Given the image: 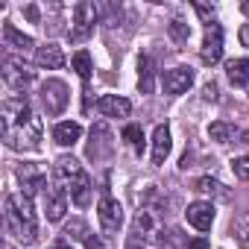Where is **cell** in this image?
Instances as JSON below:
<instances>
[{
    "instance_id": "cell-7",
    "label": "cell",
    "mask_w": 249,
    "mask_h": 249,
    "mask_svg": "<svg viewBox=\"0 0 249 249\" xmlns=\"http://www.w3.org/2000/svg\"><path fill=\"white\" fill-rule=\"evenodd\" d=\"M97 217H100V226H103L106 231H117V229L123 226V208H120V202L111 199L108 194L100 199V205H97Z\"/></svg>"
},
{
    "instance_id": "cell-36",
    "label": "cell",
    "mask_w": 249,
    "mask_h": 249,
    "mask_svg": "<svg viewBox=\"0 0 249 249\" xmlns=\"http://www.w3.org/2000/svg\"><path fill=\"white\" fill-rule=\"evenodd\" d=\"M243 144H249V129H246V132H243Z\"/></svg>"
},
{
    "instance_id": "cell-22",
    "label": "cell",
    "mask_w": 249,
    "mask_h": 249,
    "mask_svg": "<svg viewBox=\"0 0 249 249\" xmlns=\"http://www.w3.org/2000/svg\"><path fill=\"white\" fill-rule=\"evenodd\" d=\"M71 199H73L79 208H85V205L91 202V179H88V173H82V176L76 179V185L71 188Z\"/></svg>"
},
{
    "instance_id": "cell-6",
    "label": "cell",
    "mask_w": 249,
    "mask_h": 249,
    "mask_svg": "<svg viewBox=\"0 0 249 249\" xmlns=\"http://www.w3.org/2000/svg\"><path fill=\"white\" fill-rule=\"evenodd\" d=\"M85 170L79 167V161L73 159V156H62V159H56V164H53V179H56V185L62 188V191H68L71 194V188L76 185V179L82 176Z\"/></svg>"
},
{
    "instance_id": "cell-15",
    "label": "cell",
    "mask_w": 249,
    "mask_h": 249,
    "mask_svg": "<svg viewBox=\"0 0 249 249\" xmlns=\"http://www.w3.org/2000/svg\"><path fill=\"white\" fill-rule=\"evenodd\" d=\"M170 129L164 123H159L156 132H153V164H164V159L170 156Z\"/></svg>"
},
{
    "instance_id": "cell-16",
    "label": "cell",
    "mask_w": 249,
    "mask_h": 249,
    "mask_svg": "<svg viewBox=\"0 0 249 249\" xmlns=\"http://www.w3.org/2000/svg\"><path fill=\"white\" fill-rule=\"evenodd\" d=\"M36 65H38V68H47V71L62 68V65H65L62 47H59V44H44V47H38V50H36Z\"/></svg>"
},
{
    "instance_id": "cell-18",
    "label": "cell",
    "mask_w": 249,
    "mask_h": 249,
    "mask_svg": "<svg viewBox=\"0 0 249 249\" xmlns=\"http://www.w3.org/2000/svg\"><path fill=\"white\" fill-rule=\"evenodd\" d=\"M138 88H141V94H153V88H156V62L150 56L138 59Z\"/></svg>"
},
{
    "instance_id": "cell-10",
    "label": "cell",
    "mask_w": 249,
    "mask_h": 249,
    "mask_svg": "<svg viewBox=\"0 0 249 249\" xmlns=\"http://www.w3.org/2000/svg\"><path fill=\"white\" fill-rule=\"evenodd\" d=\"M18 179H21L27 196L38 194V191L47 185V173H44L41 167H36V164H21V167H18Z\"/></svg>"
},
{
    "instance_id": "cell-14",
    "label": "cell",
    "mask_w": 249,
    "mask_h": 249,
    "mask_svg": "<svg viewBox=\"0 0 249 249\" xmlns=\"http://www.w3.org/2000/svg\"><path fill=\"white\" fill-rule=\"evenodd\" d=\"M108 129L103 126V123H97V126H91V144H88V159H103L111 153V141H108Z\"/></svg>"
},
{
    "instance_id": "cell-33",
    "label": "cell",
    "mask_w": 249,
    "mask_h": 249,
    "mask_svg": "<svg viewBox=\"0 0 249 249\" xmlns=\"http://www.w3.org/2000/svg\"><path fill=\"white\" fill-rule=\"evenodd\" d=\"M188 249H208V240L205 237H199V240H191V246Z\"/></svg>"
},
{
    "instance_id": "cell-5",
    "label": "cell",
    "mask_w": 249,
    "mask_h": 249,
    "mask_svg": "<svg viewBox=\"0 0 249 249\" xmlns=\"http://www.w3.org/2000/svg\"><path fill=\"white\" fill-rule=\"evenodd\" d=\"M223 56V27L220 24H208L205 27V38H202V47H199V59L202 65H217Z\"/></svg>"
},
{
    "instance_id": "cell-20",
    "label": "cell",
    "mask_w": 249,
    "mask_h": 249,
    "mask_svg": "<svg viewBox=\"0 0 249 249\" xmlns=\"http://www.w3.org/2000/svg\"><path fill=\"white\" fill-rule=\"evenodd\" d=\"M226 73H229L231 85H246L249 82V59H231V62H226Z\"/></svg>"
},
{
    "instance_id": "cell-21",
    "label": "cell",
    "mask_w": 249,
    "mask_h": 249,
    "mask_svg": "<svg viewBox=\"0 0 249 249\" xmlns=\"http://www.w3.org/2000/svg\"><path fill=\"white\" fill-rule=\"evenodd\" d=\"M3 41H6V47H12V50H24V53L33 47V38H30V36H24V33H18L12 24H6V27H3Z\"/></svg>"
},
{
    "instance_id": "cell-35",
    "label": "cell",
    "mask_w": 249,
    "mask_h": 249,
    "mask_svg": "<svg viewBox=\"0 0 249 249\" xmlns=\"http://www.w3.org/2000/svg\"><path fill=\"white\" fill-rule=\"evenodd\" d=\"M243 41H246V44H249V27H246V30H243Z\"/></svg>"
},
{
    "instance_id": "cell-38",
    "label": "cell",
    "mask_w": 249,
    "mask_h": 249,
    "mask_svg": "<svg viewBox=\"0 0 249 249\" xmlns=\"http://www.w3.org/2000/svg\"><path fill=\"white\" fill-rule=\"evenodd\" d=\"M132 249H141V246H132Z\"/></svg>"
},
{
    "instance_id": "cell-19",
    "label": "cell",
    "mask_w": 249,
    "mask_h": 249,
    "mask_svg": "<svg viewBox=\"0 0 249 249\" xmlns=\"http://www.w3.org/2000/svg\"><path fill=\"white\" fill-rule=\"evenodd\" d=\"M65 194H68V191L53 188V194L47 196V220H50V223H59V220L65 217V211H68V199H65Z\"/></svg>"
},
{
    "instance_id": "cell-1",
    "label": "cell",
    "mask_w": 249,
    "mask_h": 249,
    "mask_svg": "<svg viewBox=\"0 0 249 249\" xmlns=\"http://www.w3.org/2000/svg\"><path fill=\"white\" fill-rule=\"evenodd\" d=\"M0 126H3V141L9 150L33 153L41 147V120L33 114V108L24 97H9L3 103Z\"/></svg>"
},
{
    "instance_id": "cell-2",
    "label": "cell",
    "mask_w": 249,
    "mask_h": 249,
    "mask_svg": "<svg viewBox=\"0 0 249 249\" xmlns=\"http://www.w3.org/2000/svg\"><path fill=\"white\" fill-rule=\"evenodd\" d=\"M6 226L9 231L24 240V243H33L36 234H38V223H36V208H33V196L27 194H12L6 196Z\"/></svg>"
},
{
    "instance_id": "cell-34",
    "label": "cell",
    "mask_w": 249,
    "mask_h": 249,
    "mask_svg": "<svg viewBox=\"0 0 249 249\" xmlns=\"http://www.w3.org/2000/svg\"><path fill=\"white\" fill-rule=\"evenodd\" d=\"M27 18H30V21H38V9H36V6H27Z\"/></svg>"
},
{
    "instance_id": "cell-31",
    "label": "cell",
    "mask_w": 249,
    "mask_h": 249,
    "mask_svg": "<svg viewBox=\"0 0 249 249\" xmlns=\"http://www.w3.org/2000/svg\"><path fill=\"white\" fill-rule=\"evenodd\" d=\"M85 249H106V246H103L100 237H88V240H85Z\"/></svg>"
},
{
    "instance_id": "cell-26",
    "label": "cell",
    "mask_w": 249,
    "mask_h": 249,
    "mask_svg": "<svg viewBox=\"0 0 249 249\" xmlns=\"http://www.w3.org/2000/svg\"><path fill=\"white\" fill-rule=\"evenodd\" d=\"M231 231H234V237L240 240V246H246V249H249V211H246V214H240V217L234 220Z\"/></svg>"
},
{
    "instance_id": "cell-9",
    "label": "cell",
    "mask_w": 249,
    "mask_h": 249,
    "mask_svg": "<svg viewBox=\"0 0 249 249\" xmlns=\"http://www.w3.org/2000/svg\"><path fill=\"white\" fill-rule=\"evenodd\" d=\"M97 111L103 117H129L132 111V103L126 97H117V94H103L97 100Z\"/></svg>"
},
{
    "instance_id": "cell-3",
    "label": "cell",
    "mask_w": 249,
    "mask_h": 249,
    "mask_svg": "<svg viewBox=\"0 0 249 249\" xmlns=\"http://www.w3.org/2000/svg\"><path fill=\"white\" fill-rule=\"evenodd\" d=\"M100 12L94 3H88V0H82V3L73 6V24H71V41H85L91 33H94V24H97Z\"/></svg>"
},
{
    "instance_id": "cell-37",
    "label": "cell",
    "mask_w": 249,
    "mask_h": 249,
    "mask_svg": "<svg viewBox=\"0 0 249 249\" xmlns=\"http://www.w3.org/2000/svg\"><path fill=\"white\" fill-rule=\"evenodd\" d=\"M56 249H73V246H68V243H59V246H56Z\"/></svg>"
},
{
    "instance_id": "cell-32",
    "label": "cell",
    "mask_w": 249,
    "mask_h": 249,
    "mask_svg": "<svg viewBox=\"0 0 249 249\" xmlns=\"http://www.w3.org/2000/svg\"><path fill=\"white\" fill-rule=\"evenodd\" d=\"M214 97H217V85L208 82V85H205V100H214Z\"/></svg>"
},
{
    "instance_id": "cell-11",
    "label": "cell",
    "mask_w": 249,
    "mask_h": 249,
    "mask_svg": "<svg viewBox=\"0 0 249 249\" xmlns=\"http://www.w3.org/2000/svg\"><path fill=\"white\" fill-rule=\"evenodd\" d=\"M161 82H164L167 94H182V91H188L194 85V71L191 68H173V71H167L161 76Z\"/></svg>"
},
{
    "instance_id": "cell-25",
    "label": "cell",
    "mask_w": 249,
    "mask_h": 249,
    "mask_svg": "<svg viewBox=\"0 0 249 249\" xmlns=\"http://www.w3.org/2000/svg\"><path fill=\"white\" fill-rule=\"evenodd\" d=\"M208 135H211V141H217V144H229L231 138H234V126L231 123H211L208 126Z\"/></svg>"
},
{
    "instance_id": "cell-29",
    "label": "cell",
    "mask_w": 249,
    "mask_h": 249,
    "mask_svg": "<svg viewBox=\"0 0 249 249\" xmlns=\"http://www.w3.org/2000/svg\"><path fill=\"white\" fill-rule=\"evenodd\" d=\"M231 170H234V176H237V179L249 182V156H240V159H234V161H231Z\"/></svg>"
},
{
    "instance_id": "cell-12",
    "label": "cell",
    "mask_w": 249,
    "mask_h": 249,
    "mask_svg": "<svg viewBox=\"0 0 249 249\" xmlns=\"http://www.w3.org/2000/svg\"><path fill=\"white\" fill-rule=\"evenodd\" d=\"M185 217H188V223H191L194 229L208 231L211 223H214V205H211V202H191L188 211H185Z\"/></svg>"
},
{
    "instance_id": "cell-4",
    "label": "cell",
    "mask_w": 249,
    "mask_h": 249,
    "mask_svg": "<svg viewBox=\"0 0 249 249\" xmlns=\"http://www.w3.org/2000/svg\"><path fill=\"white\" fill-rule=\"evenodd\" d=\"M71 100V91L62 79H47L41 82V103H44V111L47 114H62L65 106Z\"/></svg>"
},
{
    "instance_id": "cell-30",
    "label": "cell",
    "mask_w": 249,
    "mask_h": 249,
    "mask_svg": "<svg viewBox=\"0 0 249 249\" xmlns=\"http://www.w3.org/2000/svg\"><path fill=\"white\" fill-rule=\"evenodd\" d=\"M65 234H73V237H85V226H82L79 220H73V223L65 229ZM85 240H88V237H85Z\"/></svg>"
},
{
    "instance_id": "cell-17",
    "label": "cell",
    "mask_w": 249,
    "mask_h": 249,
    "mask_svg": "<svg viewBox=\"0 0 249 249\" xmlns=\"http://www.w3.org/2000/svg\"><path fill=\"white\" fill-rule=\"evenodd\" d=\"M82 138V126L73 120H65V123H56V129H53V141L59 147H73L76 141Z\"/></svg>"
},
{
    "instance_id": "cell-13",
    "label": "cell",
    "mask_w": 249,
    "mask_h": 249,
    "mask_svg": "<svg viewBox=\"0 0 249 249\" xmlns=\"http://www.w3.org/2000/svg\"><path fill=\"white\" fill-rule=\"evenodd\" d=\"M132 231H135L138 237H147V240H161V243H164V237L159 234V226H156V217H153V211H150V208H141V211L135 214Z\"/></svg>"
},
{
    "instance_id": "cell-28",
    "label": "cell",
    "mask_w": 249,
    "mask_h": 249,
    "mask_svg": "<svg viewBox=\"0 0 249 249\" xmlns=\"http://www.w3.org/2000/svg\"><path fill=\"white\" fill-rule=\"evenodd\" d=\"M167 30H170V38H173V41H188V38H191V27H188L185 21H170Z\"/></svg>"
},
{
    "instance_id": "cell-23",
    "label": "cell",
    "mask_w": 249,
    "mask_h": 249,
    "mask_svg": "<svg viewBox=\"0 0 249 249\" xmlns=\"http://www.w3.org/2000/svg\"><path fill=\"white\" fill-rule=\"evenodd\" d=\"M194 191H199V194H205V196H229V191H226L217 179H211V176L196 179V182H194Z\"/></svg>"
},
{
    "instance_id": "cell-24",
    "label": "cell",
    "mask_w": 249,
    "mask_h": 249,
    "mask_svg": "<svg viewBox=\"0 0 249 249\" xmlns=\"http://www.w3.org/2000/svg\"><path fill=\"white\" fill-rule=\"evenodd\" d=\"M71 65H73V71L79 73V79L82 82H88L91 79V56H88V50H79V53H73V59H71Z\"/></svg>"
},
{
    "instance_id": "cell-27",
    "label": "cell",
    "mask_w": 249,
    "mask_h": 249,
    "mask_svg": "<svg viewBox=\"0 0 249 249\" xmlns=\"http://www.w3.org/2000/svg\"><path fill=\"white\" fill-rule=\"evenodd\" d=\"M123 138H126L129 144H132V150L141 156L144 153V132H141V126H135V123H129L126 129H123Z\"/></svg>"
},
{
    "instance_id": "cell-8",
    "label": "cell",
    "mask_w": 249,
    "mask_h": 249,
    "mask_svg": "<svg viewBox=\"0 0 249 249\" xmlns=\"http://www.w3.org/2000/svg\"><path fill=\"white\" fill-rule=\"evenodd\" d=\"M3 79H6L15 91H24V88L33 82V71H30L24 62H18V59L6 56V59H3Z\"/></svg>"
}]
</instances>
